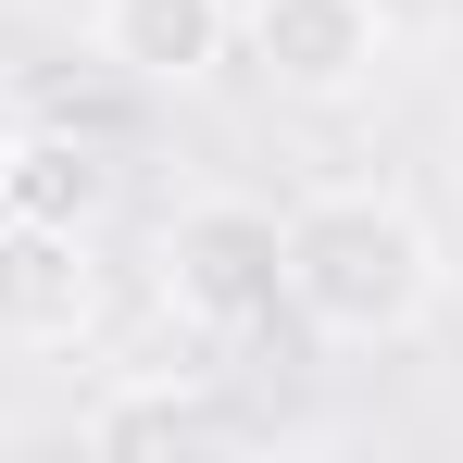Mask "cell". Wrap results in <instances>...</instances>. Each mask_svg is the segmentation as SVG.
I'll return each mask as SVG.
<instances>
[{
  "label": "cell",
  "instance_id": "cell-8",
  "mask_svg": "<svg viewBox=\"0 0 463 463\" xmlns=\"http://www.w3.org/2000/svg\"><path fill=\"white\" fill-rule=\"evenodd\" d=\"M13 138H25V113H13V100H0V163H13Z\"/></svg>",
  "mask_w": 463,
  "mask_h": 463
},
{
  "label": "cell",
  "instance_id": "cell-2",
  "mask_svg": "<svg viewBox=\"0 0 463 463\" xmlns=\"http://www.w3.org/2000/svg\"><path fill=\"white\" fill-rule=\"evenodd\" d=\"M163 288H175L188 326L250 338L263 313L288 301V213H263V201H188L163 226Z\"/></svg>",
  "mask_w": 463,
  "mask_h": 463
},
{
  "label": "cell",
  "instance_id": "cell-1",
  "mask_svg": "<svg viewBox=\"0 0 463 463\" xmlns=\"http://www.w3.org/2000/svg\"><path fill=\"white\" fill-rule=\"evenodd\" d=\"M288 313L313 338H351V351L413 338L439 313V238H426V213H401L388 188L301 201L288 213Z\"/></svg>",
  "mask_w": 463,
  "mask_h": 463
},
{
  "label": "cell",
  "instance_id": "cell-7",
  "mask_svg": "<svg viewBox=\"0 0 463 463\" xmlns=\"http://www.w3.org/2000/svg\"><path fill=\"white\" fill-rule=\"evenodd\" d=\"M201 426H213V401H201V388H175V376L113 388V401L88 413V439H100V451H151V439H201Z\"/></svg>",
  "mask_w": 463,
  "mask_h": 463
},
{
  "label": "cell",
  "instance_id": "cell-6",
  "mask_svg": "<svg viewBox=\"0 0 463 463\" xmlns=\"http://www.w3.org/2000/svg\"><path fill=\"white\" fill-rule=\"evenodd\" d=\"M113 201V163L88 151V138H63V126H25L13 138V163H0V213H51V226H88Z\"/></svg>",
  "mask_w": 463,
  "mask_h": 463
},
{
  "label": "cell",
  "instance_id": "cell-5",
  "mask_svg": "<svg viewBox=\"0 0 463 463\" xmlns=\"http://www.w3.org/2000/svg\"><path fill=\"white\" fill-rule=\"evenodd\" d=\"M238 51V0H100V63L138 88H201Z\"/></svg>",
  "mask_w": 463,
  "mask_h": 463
},
{
  "label": "cell",
  "instance_id": "cell-3",
  "mask_svg": "<svg viewBox=\"0 0 463 463\" xmlns=\"http://www.w3.org/2000/svg\"><path fill=\"white\" fill-rule=\"evenodd\" d=\"M238 38H250V63L288 88V100H351V88L388 63L376 0H250Z\"/></svg>",
  "mask_w": 463,
  "mask_h": 463
},
{
  "label": "cell",
  "instance_id": "cell-4",
  "mask_svg": "<svg viewBox=\"0 0 463 463\" xmlns=\"http://www.w3.org/2000/svg\"><path fill=\"white\" fill-rule=\"evenodd\" d=\"M88 313H100L88 226L0 213V338H13V351H76V338H88Z\"/></svg>",
  "mask_w": 463,
  "mask_h": 463
}]
</instances>
